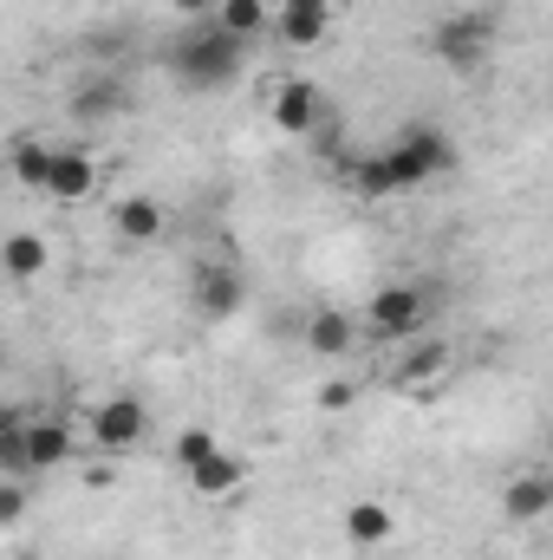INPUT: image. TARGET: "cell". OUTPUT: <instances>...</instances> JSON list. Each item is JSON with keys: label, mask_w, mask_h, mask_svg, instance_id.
<instances>
[{"label": "cell", "mask_w": 553, "mask_h": 560, "mask_svg": "<svg viewBox=\"0 0 553 560\" xmlns=\"http://www.w3.org/2000/svg\"><path fill=\"white\" fill-rule=\"evenodd\" d=\"M391 535H398V522H391L385 502H352V509H345V541H352V548H385Z\"/></svg>", "instance_id": "d6986e66"}, {"label": "cell", "mask_w": 553, "mask_h": 560, "mask_svg": "<svg viewBox=\"0 0 553 560\" xmlns=\"http://www.w3.org/2000/svg\"><path fill=\"white\" fill-rule=\"evenodd\" d=\"M163 222H169V215H163V202H156V196H125V202L111 209V229H118L125 242H156V235H163Z\"/></svg>", "instance_id": "ac0fdd59"}, {"label": "cell", "mask_w": 553, "mask_h": 560, "mask_svg": "<svg viewBox=\"0 0 553 560\" xmlns=\"http://www.w3.org/2000/svg\"><path fill=\"white\" fill-rule=\"evenodd\" d=\"M548 509H553V482H548V476H515V482L502 489V515H508V522H521V528H528V522H541Z\"/></svg>", "instance_id": "2e32d148"}, {"label": "cell", "mask_w": 553, "mask_h": 560, "mask_svg": "<svg viewBox=\"0 0 553 560\" xmlns=\"http://www.w3.org/2000/svg\"><path fill=\"white\" fill-rule=\"evenodd\" d=\"M242 482H248V463H242L235 450H215L209 463H196V469H189V489H196L202 502H222V495H235Z\"/></svg>", "instance_id": "4fadbf2b"}, {"label": "cell", "mask_w": 553, "mask_h": 560, "mask_svg": "<svg viewBox=\"0 0 553 560\" xmlns=\"http://www.w3.org/2000/svg\"><path fill=\"white\" fill-rule=\"evenodd\" d=\"M215 20H222V26H228L235 39H248V46H255V39H261V33L274 26L268 0H222V7H215Z\"/></svg>", "instance_id": "ffe728a7"}, {"label": "cell", "mask_w": 553, "mask_h": 560, "mask_svg": "<svg viewBox=\"0 0 553 560\" xmlns=\"http://www.w3.org/2000/svg\"><path fill=\"white\" fill-rule=\"evenodd\" d=\"M222 450V436L215 430H202V423H189V430H176V463L183 469H196V463H209Z\"/></svg>", "instance_id": "44dd1931"}, {"label": "cell", "mask_w": 553, "mask_h": 560, "mask_svg": "<svg viewBox=\"0 0 553 560\" xmlns=\"http://www.w3.org/2000/svg\"><path fill=\"white\" fill-rule=\"evenodd\" d=\"M0 268H7V280H20V287H26V280H39L46 268H52V248H46L33 229H13V235H7V248H0Z\"/></svg>", "instance_id": "5bb4252c"}, {"label": "cell", "mask_w": 553, "mask_h": 560, "mask_svg": "<svg viewBox=\"0 0 553 560\" xmlns=\"http://www.w3.org/2000/svg\"><path fill=\"white\" fill-rule=\"evenodd\" d=\"M248 72V39H235L222 20H189L169 39V79L183 92H228Z\"/></svg>", "instance_id": "6da1fadb"}, {"label": "cell", "mask_w": 553, "mask_h": 560, "mask_svg": "<svg viewBox=\"0 0 553 560\" xmlns=\"http://www.w3.org/2000/svg\"><path fill=\"white\" fill-rule=\"evenodd\" d=\"M169 7H176L183 20H215V7H222V0H169Z\"/></svg>", "instance_id": "cb8c5ba5"}, {"label": "cell", "mask_w": 553, "mask_h": 560, "mask_svg": "<svg viewBox=\"0 0 553 560\" xmlns=\"http://www.w3.org/2000/svg\"><path fill=\"white\" fill-rule=\"evenodd\" d=\"M326 26H332V0H280V13H274V33L286 46H299V52L319 46Z\"/></svg>", "instance_id": "30bf717a"}, {"label": "cell", "mask_w": 553, "mask_h": 560, "mask_svg": "<svg viewBox=\"0 0 553 560\" xmlns=\"http://www.w3.org/2000/svg\"><path fill=\"white\" fill-rule=\"evenodd\" d=\"M548 482H553V469H548Z\"/></svg>", "instance_id": "d4e9b609"}, {"label": "cell", "mask_w": 553, "mask_h": 560, "mask_svg": "<svg viewBox=\"0 0 553 560\" xmlns=\"http://www.w3.org/2000/svg\"><path fill=\"white\" fill-rule=\"evenodd\" d=\"M125 105H131V85H125L118 72H92V79L72 92V118H79V125H111Z\"/></svg>", "instance_id": "ba28073f"}, {"label": "cell", "mask_w": 553, "mask_h": 560, "mask_svg": "<svg viewBox=\"0 0 553 560\" xmlns=\"http://www.w3.org/2000/svg\"><path fill=\"white\" fill-rule=\"evenodd\" d=\"M352 398H358V392H352L345 378H332V385H319V411H352Z\"/></svg>", "instance_id": "7402d4cb"}, {"label": "cell", "mask_w": 553, "mask_h": 560, "mask_svg": "<svg viewBox=\"0 0 553 560\" xmlns=\"http://www.w3.org/2000/svg\"><path fill=\"white\" fill-rule=\"evenodd\" d=\"M72 456V430L59 418H39L26 423V436H20V469H59Z\"/></svg>", "instance_id": "8fae6325"}, {"label": "cell", "mask_w": 553, "mask_h": 560, "mask_svg": "<svg viewBox=\"0 0 553 560\" xmlns=\"http://www.w3.org/2000/svg\"><path fill=\"white\" fill-rule=\"evenodd\" d=\"M52 156H59V143L20 138L13 150H7V170L20 176V189H39V196H46V183H52Z\"/></svg>", "instance_id": "9a60e30c"}, {"label": "cell", "mask_w": 553, "mask_h": 560, "mask_svg": "<svg viewBox=\"0 0 553 560\" xmlns=\"http://www.w3.org/2000/svg\"><path fill=\"white\" fill-rule=\"evenodd\" d=\"M20 515H26V489H7V495H0V522H7V528H13V522H20Z\"/></svg>", "instance_id": "603a6c76"}, {"label": "cell", "mask_w": 553, "mask_h": 560, "mask_svg": "<svg viewBox=\"0 0 553 560\" xmlns=\"http://www.w3.org/2000/svg\"><path fill=\"white\" fill-rule=\"evenodd\" d=\"M242 300H248V280H242V268H228V261H202L189 275V306L202 319H235Z\"/></svg>", "instance_id": "5b68a950"}, {"label": "cell", "mask_w": 553, "mask_h": 560, "mask_svg": "<svg viewBox=\"0 0 553 560\" xmlns=\"http://www.w3.org/2000/svg\"><path fill=\"white\" fill-rule=\"evenodd\" d=\"M365 326H372L378 339H416V332L430 326V293L411 287V280L378 287V293L365 300Z\"/></svg>", "instance_id": "277c9868"}, {"label": "cell", "mask_w": 553, "mask_h": 560, "mask_svg": "<svg viewBox=\"0 0 553 560\" xmlns=\"http://www.w3.org/2000/svg\"><path fill=\"white\" fill-rule=\"evenodd\" d=\"M352 339H358V326H352V313H339V306H319V313L306 319V346H313L319 359L352 352Z\"/></svg>", "instance_id": "e0dca14e"}, {"label": "cell", "mask_w": 553, "mask_h": 560, "mask_svg": "<svg viewBox=\"0 0 553 560\" xmlns=\"http://www.w3.org/2000/svg\"><path fill=\"white\" fill-rule=\"evenodd\" d=\"M143 436H150V411H143V398H105V405L92 411V443L111 450V456L138 450Z\"/></svg>", "instance_id": "8992f818"}, {"label": "cell", "mask_w": 553, "mask_h": 560, "mask_svg": "<svg viewBox=\"0 0 553 560\" xmlns=\"http://www.w3.org/2000/svg\"><path fill=\"white\" fill-rule=\"evenodd\" d=\"M319 118H326V92H319L313 79H286V85L274 92V125L286 131V138H306Z\"/></svg>", "instance_id": "52a82bcc"}, {"label": "cell", "mask_w": 553, "mask_h": 560, "mask_svg": "<svg viewBox=\"0 0 553 560\" xmlns=\"http://www.w3.org/2000/svg\"><path fill=\"white\" fill-rule=\"evenodd\" d=\"M430 52L449 66V72H482L489 52H495V13H443L430 26Z\"/></svg>", "instance_id": "3957f363"}, {"label": "cell", "mask_w": 553, "mask_h": 560, "mask_svg": "<svg viewBox=\"0 0 553 560\" xmlns=\"http://www.w3.org/2000/svg\"><path fill=\"white\" fill-rule=\"evenodd\" d=\"M378 163H385V183H391V196H398V189H423V183L449 176V170H456V143H449L443 125L416 118V125H404L398 138L378 150Z\"/></svg>", "instance_id": "7a4b0ae2"}, {"label": "cell", "mask_w": 553, "mask_h": 560, "mask_svg": "<svg viewBox=\"0 0 553 560\" xmlns=\"http://www.w3.org/2000/svg\"><path fill=\"white\" fill-rule=\"evenodd\" d=\"M46 196H52V202H85V196H98V156H92V150H66V143H59Z\"/></svg>", "instance_id": "9c48e42d"}, {"label": "cell", "mask_w": 553, "mask_h": 560, "mask_svg": "<svg viewBox=\"0 0 553 560\" xmlns=\"http://www.w3.org/2000/svg\"><path fill=\"white\" fill-rule=\"evenodd\" d=\"M449 365H456V352L443 339H416V352L398 365V392H436L449 378Z\"/></svg>", "instance_id": "7c38bea8"}]
</instances>
